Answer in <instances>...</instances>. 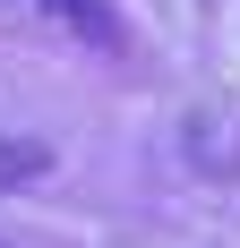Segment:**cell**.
<instances>
[{
	"instance_id": "obj_1",
	"label": "cell",
	"mask_w": 240,
	"mask_h": 248,
	"mask_svg": "<svg viewBox=\"0 0 240 248\" xmlns=\"http://www.w3.org/2000/svg\"><path fill=\"white\" fill-rule=\"evenodd\" d=\"M26 171H43V154L34 146H0V180H26Z\"/></svg>"
},
{
	"instance_id": "obj_2",
	"label": "cell",
	"mask_w": 240,
	"mask_h": 248,
	"mask_svg": "<svg viewBox=\"0 0 240 248\" xmlns=\"http://www.w3.org/2000/svg\"><path fill=\"white\" fill-rule=\"evenodd\" d=\"M0 248H9V240H0Z\"/></svg>"
}]
</instances>
